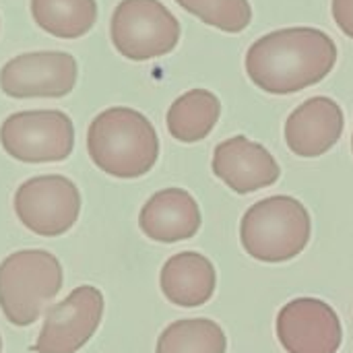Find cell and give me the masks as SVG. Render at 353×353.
Wrapping results in <instances>:
<instances>
[{
	"label": "cell",
	"mask_w": 353,
	"mask_h": 353,
	"mask_svg": "<svg viewBox=\"0 0 353 353\" xmlns=\"http://www.w3.org/2000/svg\"><path fill=\"white\" fill-rule=\"evenodd\" d=\"M331 10L337 27L353 39V0H333Z\"/></svg>",
	"instance_id": "19"
},
{
	"label": "cell",
	"mask_w": 353,
	"mask_h": 353,
	"mask_svg": "<svg viewBox=\"0 0 353 353\" xmlns=\"http://www.w3.org/2000/svg\"><path fill=\"white\" fill-rule=\"evenodd\" d=\"M79 77V66L68 52H29L14 56L0 70V89L14 99L64 97Z\"/></svg>",
	"instance_id": "9"
},
{
	"label": "cell",
	"mask_w": 353,
	"mask_h": 353,
	"mask_svg": "<svg viewBox=\"0 0 353 353\" xmlns=\"http://www.w3.org/2000/svg\"><path fill=\"white\" fill-rule=\"evenodd\" d=\"M14 213L33 234L56 238L77 223L81 213V192L77 184L64 176H35L17 188Z\"/></svg>",
	"instance_id": "7"
},
{
	"label": "cell",
	"mask_w": 353,
	"mask_h": 353,
	"mask_svg": "<svg viewBox=\"0 0 353 353\" xmlns=\"http://www.w3.org/2000/svg\"><path fill=\"white\" fill-rule=\"evenodd\" d=\"M312 221L308 209L294 196L277 194L252 205L240 223L244 250L261 263L296 259L310 242Z\"/></svg>",
	"instance_id": "3"
},
{
	"label": "cell",
	"mask_w": 353,
	"mask_h": 353,
	"mask_svg": "<svg viewBox=\"0 0 353 353\" xmlns=\"http://www.w3.org/2000/svg\"><path fill=\"white\" fill-rule=\"evenodd\" d=\"M184 10L203 23L225 31L240 33L252 21V6L248 0H176Z\"/></svg>",
	"instance_id": "18"
},
{
	"label": "cell",
	"mask_w": 353,
	"mask_h": 353,
	"mask_svg": "<svg viewBox=\"0 0 353 353\" xmlns=\"http://www.w3.org/2000/svg\"><path fill=\"white\" fill-rule=\"evenodd\" d=\"M0 145L23 163L64 161L74 149V126L60 110L17 112L2 122Z\"/></svg>",
	"instance_id": "6"
},
{
	"label": "cell",
	"mask_w": 353,
	"mask_h": 353,
	"mask_svg": "<svg viewBox=\"0 0 353 353\" xmlns=\"http://www.w3.org/2000/svg\"><path fill=\"white\" fill-rule=\"evenodd\" d=\"M60 261L39 248L19 250L0 263V310L14 327L33 325L62 290Z\"/></svg>",
	"instance_id": "4"
},
{
	"label": "cell",
	"mask_w": 353,
	"mask_h": 353,
	"mask_svg": "<svg viewBox=\"0 0 353 353\" xmlns=\"http://www.w3.org/2000/svg\"><path fill=\"white\" fill-rule=\"evenodd\" d=\"M33 21L50 35L77 39L89 33L97 21L95 0H31Z\"/></svg>",
	"instance_id": "16"
},
{
	"label": "cell",
	"mask_w": 353,
	"mask_h": 353,
	"mask_svg": "<svg viewBox=\"0 0 353 353\" xmlns=\"http://www.w3.org/2000/svg\"><path fill=\"white\" fill-rule=\"evenodd\" d=\"M180 21L159 0H122L110 23L114 48L134 62L170 54L180 41Z\"/></svg>",
	"instance_id": "5"
},
{
	"label": "cell",
	"mask_w": 353,
	"mask_h": 353,
	"mask_svg": "<svg viewBox=\"0 0 353 353\" xmlns=\"http://www.w3.org/2000/svg\"><path fill=\"white\" fill-rule=\"evenodd\" d=\"M139 228L153 242L174 244L188 240L201 230L199 203L184 188H163L143 205Z\"/></svg>",
	"instance_id": "13"
},
{
	"label": "cell",
	"mask_w": 353,
	"mask_h": 353,
	"mask_svg": "<svg viewBox=\"0 0 353 353\" xmlns=\"http://www.w3.org/2000/svg\"><path fill=\"white\" fill-rule=\"evenodd\" d=\"M277 337L288 353H337L343 329L337 312L327 302L298 298L279 310Z\"/></svg>",
	"instance_id": "10"
},
{
	"label": "cell",
	"mask_w": 353,
	"mask_h": 353,
	"mask_svg": "<svg viewBox=\"0 0 353 353\" xmlns=\"http://www.w3.org/2000/svg\"><path fill=\"white\" fill-rule=\"evenodd\" d=\"M213 174L234 192L250 194L275 184L281 176V168L261 143L238 134L215 147Z\"/></svg>",
	"instance_id": "11"
},
{
	"label": "cell",
	"mask_w": 353,
	"mask_h": 353,
	"mask_svg": "<svg viewBox=\"0 0 353 353\" xmlns=\"http://www.w3.org/2000/svg\"><path fill=\"white\" fill-rule=\"evenodd\" d=\"M103 294L93 285L72 290L43 314V327L33 345L35 353H77L99 329Z\"/></svg>",
	"instance_id": "8"
},
{
	"label": "cell",
	"mask_w": 353,
	"mask_h": 353,
	"mask_svg": "<svg viewBox=\"0 0 353 353\" xmlns=\"http://www.w3.org/2000/svg\"><path fill=\"white\" fill-rule=\"evenodd\" d=\"M221 116V101L207 89L182 93L168 110V130L180 143H199L211 134Z\"/></svg>",
	"instance_id": "15"
},
{
	"label": "cell",
	"mask_w": 353,
	"mask_h": 353,
	"mask_svg": "<svg viewBox=\"0 0 353 353\" xmlns=\"http://www.w3.org/2000/svg\"><path fill=\"white\" fill-rule=\"evenodd\" d=\"M159 285L163 296L182 308H196L207 304L217 285L213 263L199 252H180L165 261Z\"/></svg>",
	"instance_id": "14"
},
{
	"label": "cell",
	"mask_w": 353,
	"mask_h": 353,
	"mask_svg": "<svg viewBox=\"0 0 353 353\" xmlns=\"http://www.w3.org/2000/svg\"><path fill=\"white\" fill-rule=\"evenodd\" d=\"M337 64L331 35L314 27L277 29L246 52V74L271 95H290L319 85Z\"/></svg>",
	"instance_id": "1"
},
{
	"label": "cell",
	"mask_w": 353,
	"mask_h": 353,
	"mask_svg": "<svg viewBox=\"0 0 353 353\" xmlns=\"http://www.w3.org/2000/svg\"><path fill=\"white\" fill-rule=\"evenodd\" d=\"M87 151L101 172L132 180L145 176L157 163L159 137L145 114L116 105L97 114L89 124Z\"/></svg>",
	"instance_id": "2"
},
{
	"label": "cell",
	"mask_w": 353,
	"mask_h": 353,
	"mask_svg": "<svg viewBox=\"0 0 353 353\" xmlns=\"http://www.w3.org/2000/svg\"><path fill=\"white\" fill-rule=\"evenodd\" d=\"M352 149H353V137H352Z\"/></svg>",
	"instance_id": "21"
},
{
	"label": "cell",
	"mask_w": 353,
	"mask_h": 353,
	"mask_svg": "<svg viewBox=\"0 0 353 353\" xmlns=\"http://www.w3.org/2000/svg\"><path fill=\"white\" fill-rule=\"evenodd\" d=\"M228 337L209 319H184L172 323L157 339L155 353H225Z\"/></svg>",
	"instance_id": "17"
},
{
	"label": "cell",
	"mask_w": 353,
	"mask_h": 353,
	"mask_svg": "<svg viewBox=\"0 0 353 353\" xmlns=\"http://www.w3.org/2000/svg\"><path fill=\"white\" fill-rule=\"evenodd\" d=\"M345 128L341 105L331 97H310L285 120V143L300 157H321L331 151Z\"/></svg>",
	"instance_id": "12"
},
{
	"label": "cell",
	"mask_w": 353,
	"mask_h": 353,
	"mask_svg": "<svg viewBox=\"0 0 353 353\" xmlns=\"http://www.w3.org/2000/svg\"><path fill=\"white\" fill-rule=\"evenodd\" d=\"M0 353H2V337H0Z\"/></svg>",
	"instance_id": "20"
}]
</instances>
